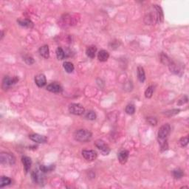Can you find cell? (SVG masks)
<instances>
[{"label": "cell", "mask_w": 189, "mask_h": 189, "mask_svg": "<svg viewBox=\"0 0 189 189\" xmlns=\"http://www.w3.org/2000/svg\"><path fill=\"white\" fill-rule=\"evenodd\" d=\"M170 130H171V126H170V125L168 123L163 124L159 128V131H158L157 133V137L162 151L168 149V144H167L166 139L168 137V134H169Z\"/></svg>", "instance_id": "obj_1"}, {"label": "cell", "mask_w": 189, "mask_h": 189, "mask_svg": "<svg viewBox=\"0 0 189 189\" xmlns=\"http://www.w3.org/2000/svg\"><path fill=\"white\" fill-rule=\"evenodd\" d=\"M73 137L75 140L80 142H86L89 141L92 137L91 131L87 129H78L75 131Z\"/></svg>", "instance_id": "obj_2"}, {"label": "cell", "mask_w": 189, "mask_h": 189, "mask_svg": "<svg viewBox=\"0 0 189 189\" xmlns=\"http://www.w3.org/2000/svg\"><path fill=\"white\" fill-rule=\"evenodd\" d=\"M16 162V158L10 153L1 152L0 154V162L2 165H12Z\"/></svg>", "instance_id": "obj_3"}, {"label": "cell", "mask_w": 189, "mask_h": 189, "mask_svg": "<svg viewBox=\"0 0 189 189\" xmlns=\"http://www.w3.org/2000/svg\"><path fill=\"white\" fill-rule=\"evenodd\" d=\"M69 111L75 115H81L84 114L85 109L82 105L79 103H71L69 106Z\"/></svg>", "instance_id": "obj_4"}, {"label": "cell", "mask_w": 189, "mask_h": 189, "mask_svg": "<svg viewBox=\"0 0 189 189\" xmlns=\"http://www.w3.org/2000/svg\"><path fill=\"white\" fill-rule=\"evenodd\" d=\"M94 145L101 151L102 154L103 155H108L110 152V148L109 145L102 140H97L94 142Z\"/></svg>", "instance_id": "obj_5"}, {"label": "cell", "mask_w": 189, "mask_h": 189, "mask_svg": "<svg viewBox=\"0 0 189 189\" xmlns=\"http://www.w3.org/2000/svg\"><path fill=\"white\" fill-rule=\"evenodd\" d=\"M18 80V78L17 76L12 77V78L10 76H5L2 80V88L4 89H8L13 84L17 83Z\"/></svg>", "instance_id": "obj_6"}, {"label": "cell", "mask_w": 189, "mask_h": 189, "mask_svg": "<svg viewBox=\"0 0 189 189\" xmlns=\"http://www.w3.org/2000/svg\"><path fill=\"white\" fill-rule=\"evenodd\" d=\"M81 153L84 159L89 162L94 161L97 157V152L94 150H83Z\"/></svg>", "instance_id": "obj_7"}, {"label": "cell", "mask_w": 189, "mask_h": 189, "mask_svg": "<svg viewBox=\"0 0 189 189\" xmlns=\"http://www.w3.org/2000/svg\"><path fill=\"white\" fill-rule=\"evenodd\" d=\"M39 171H33L31 173V178L35 183L38 184V185H42L44 183V176L42 174V171L41 173Z\"/></svg>", "instance_id": "obj_8"}, {"label": "cell", "mask_w": 189, "mask_h": 189, "mask_svg": "<svg viewBox=\"0 0 189 189\" xmlns=\"http://www.w3.org/2000/svg\"><path fill=\"white\" fill-rule=\"evenodd\" d=\"M47 90L52 92V93H60V92H62L63 89L62 86L59 83L54 82V83H52L48 85L47 86Z\"/></svg>", "instance_id": "obj_9"}, {"label": "cell", "mask_w": 189, "mask_h": 189, "mask_svg": "<svg viewBox=\"0 0 189 189\" xmlns=\"http://www.w3.org/2000/svg\"><path fill=\"white\" fill-rule=\"evenodd\" d=\"M29 138L33 142L37 143H44L47 142V138L44 135H41L38 134H31L29 135Z\"/></svg>", "instance_id": "obj_10"}, {"label": "cell", "mask_w": 189, "mask_h": 189, "mask_svg": "<svg viewBox=\"0 0 189 189\" xmlns=\"http://www.w3.org/2000/svg\"><path fill=\"white\" fill-rule=\"evenodd\" d=\"M35 83L38 87H43L47 83V79L44 74H38L35 76Z\"/></svg>", "instance_id": "obj_11"}, {"label": "cell", "mask_w": 189, "mask_h": 189, "mask_svg": "<svg viewBox=\"0 0 189 189\" xmlns=\"http://www.w3.org/2000/svg\"><path fill=\"white\" fill-rule=\"evenodd\" d=\"M128 156H129V152L127 150H123V151H120L117 154V159H118L119 162L121 164H125L128 160Z\"/></svg>", "instance_id": "obj_12"}, {"label": "cell", "mask_w": 189, "mask_h": 189, "mask_svg": "<svg viewBox=\"0 0 189 189\" xmlns=\"http://www.w3.org/2000/svg\"><path fill=\"white\" fill-rule=\"evenodd\" d=\"M21 162H22L23 165H24V171L26 173H27L29 171V170L30 169V167L32 165V160L29 157L27 156H23L21 157Z\"/></svg>", "instance_id": "obj_13"}, {"label": "cell", "mask_w": 189, "mask_h": 189, "mask_svg": "<svg viewBox=\"0 0 189 189\" xmlns=\"http://www.w3.org/2000/svg\"><path fill=\"white\" fill-rule=\"evenodd\" d=\"M154 9L156 10V17H157V23H161L163 21V12H162V8L161 7H159V5H154Z\"/></svg>", "instance_id": "obj_14"}, {"label": "cell", "mask_w": 189, "mask_h": 189, "mask_svg": "<svg viewBox=\"0 0 189 189\" xmlns=\"http://www.w3.org/2000/svg\"><path fill=\"white\" fill-rule=\"evenodd\" d=\"M109 57V53L105 49H101L100 51H99L98 53H97V58L101 62H105L108 60Z\"/></svg>", "instance_id": "obj_15"}, {"label": "cell", "mask_w": 189, "mask_h": 189, "mask_svg": "<svg viewBox=\"0 0 189 189\" xmlns=\"http://www.w3.org/2000/svg\"><path fill=\"white\" fill-rule=\"evenodd\" d=\"M17 22L19 25L22 27H27V28H32L33 27V23L28 18H24V19H18L17 20Z\"/></svg>", "instance_id": "obj_16"}, {"label": "cell", "mask_w": 189, "mask_h": 189, "mask_svg": "<svg viewBox=\"0 0 189 189\" xmlns=\"http://www.w3.org/2000/svg\"><path fill=\"white\" fill-rule=\"evenodd\" d=\"M137 78H138V80H140L141 83H143L145 80V74L142 66H137Z\"/></svg>", "instance_id": "obj_17"}, {"label": "cell", "mask_w": 189, "mask_h": 189, "mask_svg": "<svg viewBox=\"0 0 189 189\" xmlns=\"http://www.w3.org/2000/svg\"><path fill=\"white\" fill-rule=\"evenodd\" d=\"M39 53L43 58H48L49 57V49L48 45H44L39 48Z\"/></svg>", "instance_id": "obj_18"}, {"label": "cell", "mask_w": 189, "mask_h": 189, "mask_svg": "<svg viewBox=\"0 0 189 189\" xmlns=\"http://www.w3.org/2000/svg\"><path fill=\"white\" fill-rule=\"evenodd\" d=\"M96 52H97V47L95 46H90L86 49V53L89 58H94L95 57Z\"/></svg>", "instance_id": "obj_19"}, {"label": "cell", "mask_w": 189, "mask_h": 189, "mask_svg": "<svg viewBox=\"0 0 189 189\" xmlns=\"http://www.w3.org/2000/svg\"><path fill=\"white\" fill-rule=\"evenodd\" d=\"M12 182V180L10 178L7 177V176H2L0 179V188H3L4 186L9 185Z\"/></svg>", "instance_id": "obj_20"}, {"label": "cell", "mask_w": 189, "mask_h": 189, "mask_svg": "<svg viewBox=\"0 0 189 189\" xmlns=\"http://www.w3.org/2000/svg\"><path fill=\"white\" fill-rule=\"evenodd\" d=\"M63 68H64L65 71H66V72H68V73H71V72H73L74 69H75L73 63L69 62V61H65V62H63Z\"/></svg>", "instance_id": "obj_21"}, {"label": "cell", "mask_w": 189, "mask_h": 189, "mask_svg": "<svg viewBox=\"0 0 189 189\" xmlns=\"http://www.w3.org/2000/svg\"><path fill=\"white\" fill-rule=\"evenodd\" d=\"M173 176L175 179H180L184 176V171L180 168H176L172 171Z\"/></svg>", "instance_id": "obj_22"}, {"label": "cell", "mask_w": 189, "mask_h": 189, "mask_svg": "<svg viewBox=\"0 0 189 189\" xmlns=\"http://www.w3.org/2000/svg\"><path fill=\"white\" fill-rule=\"evenodd\" d=\"M56 56H57V58H58V60L64 59V58L66 57V53H65L64 51L63 50V49L61 47L57 48Z\"/></svg>", "instance_id": "obj_23"}, {"label": "cell", "mask_w": 189, "mask_h": 189, "mask_svg": "<svg viewBox=\"0 0 189 189\" xmlns=\"http://www.w3.org/2000/svg\"><path fill=\"white\" fill-rule=\"evenodd\" d=\"M40 171H42L43 173H46V172H49V171H52V170L55 168V165H40Z\"/></svg>", "instance_id": "obj_24"}, {"label": "cell", "mask_w": 189, "mask_h": 189, "mask_svg": "<svg viewBox=\"0 0 189 189\" xmlns=\"http://www.w3.org/2000/svg\"><path fill=\"white\" fill-rule=\"evenodd\" d=\"M154 86H149L146 89V90L145 91V97L146 98H151L152 97L153 93H154Z\"/></svg>", "instance_id": "obj_25"}, {"label": "cell", "mask_w": 189, "mask_h": 189, "mask_svg": "<svg viewBox=\"0 0 189 189\" xmlns=\"http://www.w3.org/2000/svg\"><path fill=\"white\" fill-rule=\"evenodd\" d=\"M160 60H161V62L163 63V64L167 65V66H168V65L171 62V60L168 58V55H166L164 53H162L160 55Z\"/></svg>", "instance_id": "obj_26"}, {"label": "cell", "mask_w": 189, "mask_h": 189, "mask_svg": "<svg viewBox=\"0 0 189 189\" xmlns=\"http://www.w3.org/2000/svg\"><path fill=\"white\" fill-rule=\"evenodd\" d=\"M85 117H86V118L87 119V120H94L96 119V117H97V116H96L95 112H94V111L89 110L86 113V114H85Z\"/></svg>", "instance_id": "obj_27"}, {"label": "cell", "mask_w": 189, "mask_h": 189, "mask_svg": "<svg viewBox=\"0 0 189 189\" xmlns=\"http://www.w3.org/2000/svg\"><path fill=\"white\" fill-rule=\"evenodd\" d=\"M125 111H126L127 114L131 115V114H134V112H135V106L133 104L127 105L126 109H125Z\"/></svg>", "instance_id": "obj_28"}, {"label": "cell", "mask_w": 189, "mask_h": 189, "mask_svg": "<svg viewBox=\"0 0 189 189\" xmlns=\"http://www.w3.org/2000/svg\"><path fill=\"white\" fill-rule=\"evenodd\" d=\"M179 111H180V109H172V110H168L167 111H165L164 114H165L166 116H168V117H171V116L177 114Z\"/></svg>", "instance_id": "obj_29"}, {"label": "cell", "mask_w": 189, "mask_h": 189, "mask_svg": "<svg viewBox=\"0 0 189 189\" xmlns=\"http://www.w3.org/2000/svg\"><path fill=\"white\" fill-rule=\"evenodd\" d=\"M188 137L186 136V137H182V138L179 140V144H180V145L182 147H185L188 144Z\"/></svg>", "instance_id": "obj_30"}, {"label": "cell", "mask_w": 189, "mask_h": 189, "mask_svg": "<svg viewBox=\"0 0 189 189\" xmlns=\"http://www.w3.org/2000/svg\"><path fill=\"white\" fill-rule=\"evenodd\" d=\"M146 120L150 125H151V126H155V125H157V119H156L155 117H147Z\"/></svg>", "instance_id": "obj_31"}, {"label": "cell", "mask_w": 189, "mask_h": 189, "mask_svg": "<svg viewBox=\"0 0 189 189\" xmlns=\"http://www.w3.org/2000/svg\"><path fill=\"white\" fill-rule=\"evenodd\" d=\"M24 61H25V62L27 63L28 65H31L34 62H35V61H34L33 58H32V57H30V56H24Z\"/></svg>", "instance_id": "obj_32"}, {"label": "cell", "mask_w": 189, "mask_h": 189, "mask_svg": "<svg viewBox=\"0 0 189 189\" xmlns=\"http://www.w3.org/2000/svg\"><path fill=\"white\" fill-rule=\"evenodd\" d=\"M188 97H187V96H183V97H182V98L179 100V102H178V105L185 104V103H186L187 102H188Z\"/></svg>", "instance_id": "obj_33"}]
</instances>
